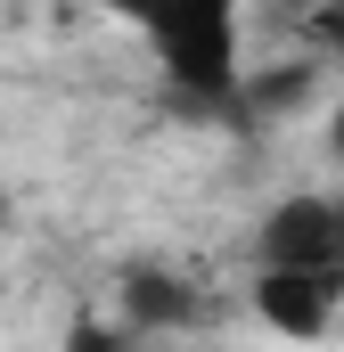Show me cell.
<instances>
[{"label": "cell", "mask_w": 344, "mask_h": 352, "mask_svg": "<svg viewBox=\"0 0 344 352\" xmlns=\"http://www.w3.org/2000/svg\"><path fill=\"white\" fill-rule=\"evenodd\" d=\"M172 74L189 98H238L246 90V58H238V8L246 0H107Z\"/></svg>", "instance_id": "cell-1"}, {"label": "cell", "mask_w": 344, "mask_h": 352, "mask_svg": "<svg viewBox=\"0 0 344 352\" xmlns=\"http://www.w3.org/2000/svg\"><path fill=\"white\" fill-rule=\"evenodd\" d=\"M262 263L270 270H312L344 295V197H287L262 221Z\"/></svg>", "instance_id": "cell-2"}, {"label": "cell", "mask_w": 344, "mask_h": 352, "mask_svg": "<svg viewBox=\"0 0 344 352\" xmlns=\"http://www.w3.org/2000/svg\"><path fill=\"white\" fill-rule=\"evenodd\" d=\"M336 287L328 278H312V270H270L262 263L255 278V311L279 328V336H328V320H336Z\"/></svg>", "instance_id": "cell-3"}, {"label": "cell", "mask_w": 344, "mask_h": 352, "mask_svg": "<svg viewBox=\"0 0 344 352\" xmlns=\"http://www.w3.org/2000/svg\"><path fill=\"white\" fill-rule=\"evenodd\" d=\"M123 311H131V328H189V320H197V295H189L180 278L140 270V278L123 287Z\"/></svg>", "instance_id": "cell-4"}, {"label": "cell", "mask_w": 344, "mask_h": 352, "mask_svg": "<svg viewBox=\"0 0 344 352\" xmlns=\"http://www.w3.org/2000/svg\"><path fill=\"white\" fill-rule=\"evenodd\" d=\"M328 148H336V164H344V107H336V123H328Z\"/></svg>", "instance_id": "cell-5"}, {"label": "cell", "mask_w": 344, "mask_h": 352, "mask_svg": "<svg viewBox=\"0 0 344 352\" xmlns=\"http://www.w3.org/2000/svg\"><path fill=\"white\" fill-rule=\"evenodd\" d=\"M0 230H8V188H0Z\"/></svg>", "instance_id": "cell-6"}]
</instances>
